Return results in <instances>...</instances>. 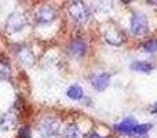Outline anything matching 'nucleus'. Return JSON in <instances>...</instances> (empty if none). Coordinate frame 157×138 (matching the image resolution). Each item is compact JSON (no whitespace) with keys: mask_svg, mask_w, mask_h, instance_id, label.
Segmentation results:
<instances>
[{"mask_svg":"<svg viewBox=\"0 0 157 138\" xmlns=\"http://www.w3.org/2000/svg\"><path fill=\"white\" fill-rule=\"evenodd\" d=\"M69 14H71L72 18L76 22H78V24L86 22L90 15L87 6L81 2H72L71 6H69Z\"/></svg>","mask_w":157,"mask_h":138,"instance_id":"obj_1","label":"nucleus"},{"mask_svg":"<svg viewBox=\"0 0 157 138\" xmlns=\"http://www.w3.org/2000/svg\"><path fill=\"white\" fill-rule=\"evenodd\" d=\"M58 131H59V123H58L55 119L46 117V119H43L40 123H39V133H40V136L44 137V138L57 136Z\"/></svg>","mask_w":157,"mask_h":138,"instance_id":"obj_2","label":"nucleus"},{"mask_svg":"<svg viewBox=\"0 0 157 138\" xmlns=\"http://www.w3.org/2000/svg\"><path fill=\"white\" fill-rule=\"evenodd\" d=\"M131 32L134 33L135 36H142L147 32V18L145 14L136 13L131 17Z\"/></svg>","mask_w":157,"mask_h":138,"instance_id":"obj_3","label":"nucleus"},{"mask_svg":"<svg viewBox=\"0 0 157 138\" xmlns=\"http://www.w3.org/2000/svg\"><path fill=\"white\" fill-rule=\"evenodd\" d=\"M26 24V19H25L24 14L19 13V11H15V13L10 14V17L7 18V22H6V28H7L8 32H18Z\"/></svg>","mask_w":157,"mask_h":138,"instance_id":"obj_4","label":"nucleus"},{"mask_svg":"<svg viewBox=\"0 0 157 138\" xmlns=\"http://www.w3.org/2000/svg\"><path fill=\"white\" fill-rule=\"evenodd\" d=\"M110 83V75L109 73H98L91 77V84L97 91H103L108 89Z\"/></svg>","mask_w":157,"mask_h":138,"instance_id":"obj_5","label":"nucleus"},{"mask_svg":"<svg viewBox=\"0 0 157 138\" xmlns=\"http://www.w3.org/2000/svg\"><path fill=\"white\" fill-rule=\"evenodd\" d=\"M35 17L39 24H48L55 18V11L51 7H41L36 11Z\"/></svg>","mask_w":157,"mask_h":138,"instance_id":"obj_6","label":"nucleus"},{"mask_svg":"<svg viewBox=\"0 0 157 138\" xmlns=\"http://www.w3.org/2000/svg\"><path fill=\"white\" fill-rule=\"evenodd\" d=\"M86 43H84L81 39H76V40H73L71 44H69L68 47V51L69 54H71V57L73 58H80L84 55V53H86Z\"/></svg>","mask_w":157,"mask_h":138,"instance_id":"obj_7","label":"nucleus"},{"mask_svg":"<svg viewBox=\"0 0 157 138\" xmlns=\"http://www.w3.org/2000/svg\"><path fill=\"white\" fill-rule=\"evenodd\" d=\"M105 40H106V43L112 44V46H120V44H123L124 39H123L121 33L116 28H109L105 32Z\"/></svg>","mask_w":157,"mask_h":138,"instance_id":"obj_8","label":"nucleus"},{"mask_svg":"<svg viewBox=\"0 0 157 138\" xmlns=\"http://www.w3.org/2000/svg\"><path fill=\"white\" fill-rule=\"evenodd\" d=\"M17 124V116L13 112H7L6 115H3L0 117V130L2 131H8L13 130Z\"/></svg>","mask_w":157,"mask_h":138,"instance_id":"obj_9","label":"nucleus"},{"mask_svg":"<svg viewBox=\"0 0 157 138\" xmlns=\"http://www.w3.org/2000/svg\"><path fill=\"white\" fill-rule=\"evenodd\" d=\"M135 124H136L135 119H132V117H128V119L123 120V122L119 123V124H114L113 128H114V131H117V133L128 134V136H130L131 131H132V128L135 127Z\"/></svg>","mask_w":157,"mask_h":138,"instance_id":"obj_10","label":"nucleus"},{"mask_svg":"<svg viewBox=\"0 0 157 138\" xmlns=\"http://www.w3.org/2000/svg\"><path fill=\"white\" fill-rule=\"evenodd\" d=\"M17 57H18V60L21 61L22 64H25V65H32L33 61H35V55H33V53L30 51L28 47H21V49L17 51Z\"/></svg>","mask_w":157,"mask_h":138,"instance_id":"obj_11","label":"nucleus"},{"mask_svg":"<svg viewBox=\"0 0 157 138\" xmlns=\"http://www.w3.org/2000/svg\"><path fill=\"white\" fill-rule=\"evenodd\" d=\"M130 68L134 72H142V73H149L155 69V66L149 62H145V61H134L130 65Z\"/></svg>","mask_w":157,"mask_h":138,"instance_id":"obj_12","label":"nucleus"},{"mask_svg":"<svg viewBox=\"0 0 157 138\" xmlns=\"http://www.w3.org/2000/svg\"><path fill=\"white\" fill-rule=\"evenodd\" d=\"M152 127H153V126L149 124V123H144V124H138V123H136L135 127L132 128V131H131L130 136L136 137V138L144 137V136H146V133H147V131H149Z\"/></svg>","mask_w":157,"mask_h":138,"instance_id":"obj_13","label":"nucleus"},{"mask_svg":"<svg viewBox=\"0 0 157 138\" xmlns=\"http://www.w3.org/2000/svg\"><path fill=\"white\" fill-rule=\"evenodd\" d=\"M66 94H68V97L71 98V100L78 101V100H81V98H83L84 91H83V89H81L78 84H73V86H71V87L68 89Z\"/></svg>","mask_w":157,"mask_h":138,"instance_id":"obj_14","label":"nucleus"},{"mask_svg":"<svg viewBox=\"0 0 157 138\" xmlns=\"http://www.w3.org/2000/svg\"><path fill=\"white\" fill-rule=\"evenodd\" d=\"M63 137L65 138H83V133L80 131V128L77 126H68L63 131Z\"/></svg>","mask_w":157,"mask_h":138,"instance_id":"obj_15","label":"nucleus"},{"mask_svg":"<svg viewBox=\"0 0 157 138\" xmlns=\"http://www.w3.org/2000/svg\"><path fill=\"white\" fill-rule=\"evenodd\" d=\"M144 50L146 53H156L157 51V39H150L149 41H146V43H144Z\"/></svg>","mask_w":157,"mask_h":138,"instance_id":"obj_16","label":"nucleus"},{"mask_svg":"<svg viewBox=\"0 0 157 138\" xmlns=\"http://www.w3.org/2000/svg\"><path fill=\"white\" fill-rule=\"evenodd\" d=\"M18 138H30V131L28 127H22L18 131Z\"/></svg>","mask_w":157,"mask_h":138,"instance_id":"obj_17","label":"nucleus"},{"mask_svg":"<svg viewBox=\"0 0 157 138\" xmlns=\"http://www.w3.org/2000/svg\"><path fill=\"white\" fill-rule=\"evenodd\" d=\"M10 73L7 69H4V66H0V79H8Z\"/></svg>","mask_w":157,"mask_h":138,"instance_id":"obj_18","label":"nucleus"},{"mask_svg":"<svg viewBox=\"0 0 157 138\" xmlns=\"http://www.w3.org/2000/svg\"><path fill=\"white\" fill-rule=\"evenodd\" d=\"M88 138H105V137H102V136H99V134H97V133H92V134H90Z\"/></svg>","mask_w":157,"mask_h":138,"instance_id":"obj_19","label":"nucleus"},{"mask_svg":"<svg viewBox=\"0 0 157 138\" xmlns=\"http://www.w3.org/2000/svg\"><path fill=\"white\" fill-rule=\"evenodd\" d=\"M150 112H152V113H157V104H155V105L152 106V109H150Z\"/></svg>","mask_w":157,"mask_h":138,"instance_id":"obj_20","label":"nucleus"}]
</instances>
